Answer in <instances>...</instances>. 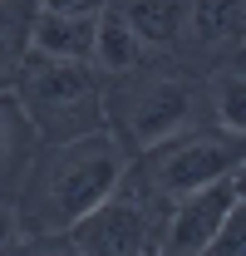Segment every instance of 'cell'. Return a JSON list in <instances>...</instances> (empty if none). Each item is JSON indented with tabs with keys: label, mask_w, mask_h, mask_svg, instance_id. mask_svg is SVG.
Returning <instances> with one entry per match:
<instances>
[{
	"label": "cell",
	"mask_w": 246,
	"mask_h": 256,
	"mask_svg": "<svg viewBox=\"0 0 246 256\" xmlns=\"http://www.w3.org/2000/svg\"><path fill=\"white\" fill-rule=\"evenodd\" d=\"M128 162L133 158L123 153V143L108 128L84 133V138H69V143H44L34 153L20 192H15L25 236L64 232L69 222H79L89 207H98L104 197L118 192Z\"/></svg>",
	"instance_id": "obj_1"
},
{
	"label": "cell",
	"mask_w": 246,
	"mask_h": 256,
	"mask_svg": "<svg viewBox=\"0 0 246 256\" xmlns=\"http://www.w3.org/2000/svg\"><path fill=\"white\" fill-rule=\"evenodd\" d=\"M98 84H104V128L123 143L128 158L207 124L202 79L197 69L178 64V54H153L148 64Z\"/></svg>",
	"instance_id": "obj_2"
},
{
	"label": "cell",
	"mask_w": 246,
	"mask_h": 256,
	"mask_svg": "<svg viewBox=\"0 0 246 256\" xmlns=\"http://www.w3.org/2000/svg\"><path fill=\"white\" fill-rule=\"evenodd\" d=\"M133 158L138 162H128L123 188L162 217V207H172L178 197L207 188L226 172H242V133L197 124L187 133H178V138L148 148V153H133Z\"/></svg>",
	"instance_id": "obj_3"
},
{
	"label": "cell",
	"mask_w": 246,
	"mask_h": 256,
	"mask_svg": "<svg viewBox=\"0 0 246 256\" xmlns=\"http://www.w3.org/2000/svg\"><path fill=\"white\" fill-rule=\"evenodd\" d=\"M10 94L20 98L40 148L44 143H69L104 128V84L89 64L79 60H50V54H25Z\"/></svg>",
	"instance_id": "obj_4"
},
{
	"label": "cell",
	"mask_w": 246,
	"mask_h": 256,
	"mask_svg": "<svg viewBox=\"0 0 246 256\" xmlns=\"http://www.w3.org/2000/svg\"><path fill=\"white\" fill-rule=\"evenodd\" d=\"M153 232H158V212L118 182L114 197H104L79 222L64 226V242L74 256H148Z\"/></svg>",
	"instance_id": "obj_5"
},
{
	"label": "cell",
	"mask_w": 246,
	"mask_h": 256,
	"mask_svg": "<svg viewBox=\"0 0 246 256\" xmlns=\"http://www.w3.org/2000/svg\"><path fill=\"white\" fill-rule=\"evenodd\" d=\"M236 207H242V172H226L207 188L178 197L172 207H162L148 256H197Z\"/></svg>",
	"instance_id": "obj_6"
},
{
	"label": "cell",
	"mask_w": 246,
	"mask_h": 256,
	"mask_svg": "<svg viewBox=\"0 0 246 256\" xmlns=\"http://www.w3.org/2000/svg\"><path fill=\"white\" fill-rule=\"evenodd\" d=\"M242 30H246V0H187L178 54L187 69H212V64L242 54Z\"/></svg>",
	"instance_id": "obj_7"
},
{
	"label": "cell",
	"mask_w": 246,
	"mask_h": 256,
	"mask_svg": "<svg viewBox=\"0 0 246 256\" xmlns=\"http://www.w3.org/2000/svg\"><path fill=\"white\" fill-rule=\"evenodd\" d=\"M34 153H40V138H34L20 98L10 89H0V197H15L20 192Z\"/></svg>",
	"instance_id": "obj_8"
},
{
	"label": "cell",
	"mask_w": 246,
	"mask_h": 256,
	"mask_svg": "<svg viewBox=\"0 0 246 256\" xmlns=\"http://www.w3.org/2000/svg\"><path fill=\"white\" fill-rule=\"evenodd\" d=\"M94 30H98V15H54V10H34V20H30V50H34V54H50V60H79V64H89Z\"/></svg>",
	"instance_id": "obj_9"
},
{
	"label": "cell",
	"mask_w": 246,
	"mask_h": 256,
	"mask_svg": "<svg viewBox=\"0 0 246 256\" xmlns=\"http://www.w3.org/2000/svg\"><path fill=\"white\" fill-rule=\"evenodd\" d=\"M128 20V30L148 44V54H178L187 0H108Z\"/></svg>",
	"instance_id": "obj_10"
},
{
	"label": "cell",
	"mask_w": 246,
	"mask_h": 256,
	"mask_svg": "<svg viewBox=\"0 0 246 256\" xmlns=\"http://www.w3.org/2000/svg\"><path fill=\"white\" fill-rule=\"evenodd\" d=\"M148 60H153L148 44L128 30V20L108 5V10L98 15V30H94L89 69L98 74V79H114V74H128V69H138V64H148Z\"/></svg>",
	"instance_id": "obj_11"
},
{
	"label": "cell",
	"mask_w": 246,
	"mask_h": 256,
	"mask_svg": "<svg viewBox=\"0 0 246 256\" xmlns=\"http://www.w3.org/2000/svg\"><path fill=\"white\" fill-rule=\"evenodd\" d=\"M202 98H207V124L226 128V133H242L246 128V84H242V54L222 60L207 69L202 79Z\"/></svg>",
	"instance_id": "obj_12"
},
{
	"label": "cell",
	"mask_w": 246,
	"mask_h": 256,
	"mask_svg": "<svg viewBox=\"0 0 246 256\" xmlns=\"http://www.w3.org/2000/svg\"><path fill=\"white\" fill-rule=\"evenodd\" d=\"M30 20L34 0H0V89L15 84L20 64L30 54Z\"/></svg>",
	"instance_id": "obj_13"
},
{
	"label": "cell",
	"mask_w": 246,
	"mask_h": 256,
	"mask_svg": "<svg viewBox=\"0 0 246 256\" xmlns=\"http://www.w3.org/2000/svg\"><path fill=\"white\" fill-rule=\"evenodd\" d=\"M10 256H74V252H69L64 232H44V236H20V246Z\"/></svg>",
	"instance_id": "obj_14"
},
{
	"label": "cell",
	"mask_w": 246,
	"mask_h": 256,
	"mask_svg": "<svg viewBox=\"0 0 246 256\" xmlns=\"http://www.w3.org/2000/svg\"><path fill=\"white\" fill-rule=\"evenodd\" d=\"M20 236H25V226H20V207H15V197H0V256L15 252Z\"/></svg>",
	"instance_id": "obj_15"
},
{
	"label": "cell",
	"mask_w": 246,
	"mask_h": 256,
	"mask_svg": "<svg viewBox=\"0 0 246 256\" xmlns=\"http://www.w3.org/2000/svg\"><path fill=\"white\" fill-rule=\"evenodd\" d=\"M34 10H54V15H104L108 0H34Z\"/></svg>",
	"instance_id": "obj_16"
}]
</instances>
